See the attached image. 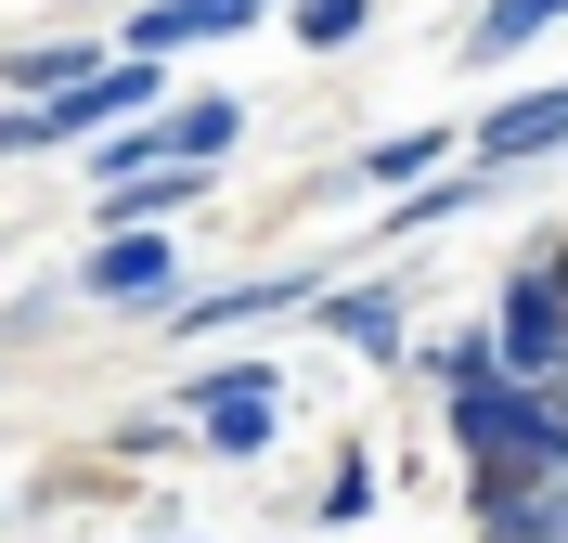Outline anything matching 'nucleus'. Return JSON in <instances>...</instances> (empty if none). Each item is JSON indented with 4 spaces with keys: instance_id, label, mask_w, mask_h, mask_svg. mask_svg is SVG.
<instances>
[{
    "instance_id": "nucleus-13",
    "label": "nucleus",
    "mask_w": 568,
    "mask_h": 543,
    "mask_svg": "<svg viewBox=\"0 0 568 543\" xmlns=\"http://www.w3.org/2000/svg\"><path fill=\"white\" fill-rule=\"evenodd\" d=\"M362 181H400V194H414V181H439V130H414V143H375V155H362Z\"/></svg>"
},
{
    "instance_id": "nucleus-10",
    "label": "nucleus",
    "mask_w": 568,
    "mask_h": 543,
    "mask_svg": "<svg viewBox=\"0 0 568 543\" xmlns=\"http://www.w3.org/2000/svg\"><path fill=\"white\" fill-rule=\"evenodd\" d=\"M556 13H568V0H491V13L465 27V66H504V52H517V39H542Z\"/></svg>"
},
{
    "instance_id": "nucleus-17",
    "label": "nucleus",
    "mask_w": 568,
    "mask_h": 543,
    "mask_svg": "<svg viewBox=\"0 0 568 543\" xmlns=\"http://www.w3.org/2000/svg\"><path fill=\"white\" fill-rule=\"evenodd\" d=\"M556 543H568V479H556Z\"/></svg>"
},
{
    "instance_id": "nucleus-11",
    "label": "nucleus",
    "mask_w": 568,
    "mask_h": 543,
    "mask_svg": "<svg viewBox=\"0 0 568 543\" xmlns=\"http://www.w3.org/2000/svg\"><path fill=\"white\" fill-rule=\"evenodd\" d=\"M478 543H556V492H478Z\"/></svg>"
},
{
    "instance_id": "nucleus-18",
    "label": "nucleus",
    "mask_w": 568,
    "mask_h": 543,
    "mask_svg": "<svg viewBox=\"0 0 568 543\" xmlns=\"http://www.w3.org/2000/svg\"><path fill=\"white\" fill-rule=\"evenodd\" d=\"M169 543H181V531H169Z\"/></svg>"
},
{
    "instance_id": "nucleus-6",
    "label": "nucleus",
    "mask_w": 568,
    "mask_h": 543,
    "mask_svg": "<svg viewBox=\"0 0 568 543\" xmlns=\"http://www.w3.org/2000/svg\"><path fill=\"white\" fill-rule=\"evenodd\" d=\"M311 311H323V336H349L362 362H400V285H375V272H362V285H323Z\"/></svg>"
},
{
    "instance_id": "nucleus-7",
    "label": "nucleus",
    "mask_w": 568,
    "mask_h": 543,
    "mask_svg": "<svg viewBox=\"0 0 568 543\" xmlns=\"http://www.w3.org/2000/svg\"><path fill=\"white\" fill-rule=\"evenodd\" d=\"M233 130H246V104H233V91H181V104H169V155H181V169H220V155H233Z\"/></svg>"
},
{
    "instance_id": "nucleus-9",
    "label": "nucleus",
    "mask_w": 568,
    "mask_h": 543,
    "mask_svg": "<svg viewBox=\"0 0 568 543\" xmlns=\"http://www.w3.org/2000/svg\"><path fill=\"white\" fill-rule=\"evenodd\" d=\"M491 181H504V169H465V181L439 169V181H414V194H400V208H375V220H388V233H439V220H465Z\"/></svg>"
},
{
    "instance_id": "nucleus-16",
    "label": "nucleus",
    "mask_w": 568,
    "mask_h": 543,
    "mask_svg": "<svg viewBox=\"0 0 568 543\" xmlns=\"http://www.w3.org/2000/svg\"><path fill=\"white\" fill-rule=\"evenodd\" d=\"M542 272H556V285H568V247H542Z\"/></svg>"
},
{
    "instance_id": "nucleus-1",
    "label": "nucleus",
    "mask_w": 568,
    "mask_h": 543,
    "mask_svg": "<svg viewBox=\"0 0 568 543\" xmlns=\"http://www.w3.org/2000/svg\"><path fill=\"white\" fill-rule=\"evenodd\" d=\"M439 389H453V453H465L478 492H542V479H568V389L504 375L491 336H453V350H439Z\"/></svg>"
},
{
    "instance_id": "nucleus-2",
    "label": "nucleus",
    "mask_w": 568,
    "mask_h": 543,
    "mask_svg": "<svg viewBox=\"0 0 568 543\" xmlns=\"http://www.w3.org/2000/svg\"><path fill=\"white\" fill-rule=\"evenodd\" d=\"M181 414H194V440H207V453H272L284 375H272V362H220V375H194V389H181Z\"/></svg>"
},
{
    "instance_id": "nucleus-12",
    "label": "nucleus",
    "mask_w": 568,
    "mask_h": 543,
    "mask_svg": "<svg viewBox=\"0 0 568 543\" xmlns=\"http://www.w3.org/2000/svg\"><path fill=\"white\" fill-rule=\"evenodd\" d=\"M284 27L311 39V52H336V39H362V27H375V0H297Z\"/></svg>"
},
{
    "instance_id": "nucleus-3",
    "label": "nucleus",
    "mask_w": 568,
    "mask_h": 543,
    "mask_svg": "<svg viewBox=\"0 0 568 543\" xmlns=\"http://www.w3.org/2000/svg\"><path fill=\"white\" fill-rule=\"evenodd\" d=\"M491 350H504V375H530V389H568V285L542 272V259L517 272V285H504Z\"/></svg>"
},
{
    "instance_id": "nucleus-14",
    "label": "nucleus",
    "mask_w": 568,
    "mask_h": 543,
    "mask_svg": "<svg viewBox=\"0 0 568 543\" xmlns=\"http://www.w3.org/2000/svg\"><path fill=\"white\" fill-rule=\"evenodd\" d=\"M362 505H375V466H362V453H349V466L323 479V531H349V517H362Z\"/></svg>"
},
{
    "instance_id": "nucleus-8",
    "label": "nucleus",
    "mask_w": 568,
    "mask_h": 543,
    "mask_svg": "<svg viewBox=\"0 0 568 543\" xmlns=\"http://www.w3.org/2000/svg\"><path fill=\"white\" fill-rule=\"evenodd\" d=\"M297 298H323L311 272H272V285H220V298H194V311H169L181 336H220V324H258V311H297Z\"/></svg>"
},
{
    "instance_id": "nucleus-5",
    "label": "nucleus",
    "mask_w": 568,
    "mask_h": 543,
    "mask_svg": "<svg viewBox=\"0 0 568 543\" xmlns=\"http://www.w3.org/2000/svg\"><path fill=\"white\" fill-rule=\"evenodd\" d=\"M169 285H181L169 233H104V247L78 259V298H91V311H142V298H169Z\"/></svg>"
},
{
    "instance_id": "nucleus-15",
    "label": "nucleus",
    "mask_w": 568,
    "mask_h": 543,
    "mask_svg": "<svg viewBox=\"0 0 568 543\" xmlns=\"http://www.w3.org/2000/svg\"><path fill=\"white\" fill-rule=\"evenodd\" d=\"M258 13H272V0H194V27H207V39H233V27H258Z\"/></svg>"
},
{
    "instance_id": "nucleus-4",
    "label": "nucleus",
    "mask_w": 568,
    "mask_h": 543,
    "mask_svg": "<svg viewBox=\"0 0 568 543\" xmlns=\"http://www.w3.org/2000/svg\"><path fill=\"white\" fill-rule=\"evenodd\" d=\"M530 155H568V78H530V91H504L491 117H478V169H530Z\"/></svg>"
}]
</instances>
